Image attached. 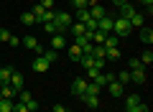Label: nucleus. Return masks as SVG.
I'll return each mask as SVG.
<instances>
[{
	"label": "nucleus",
	"mask_w": 153,
	"mask_h": 112,
	"mask_svg": "<svg viewBox=\"0 0 153 112\" xmlns=\"http://www.w3.org/2000/svg\"><path fill=\"white\" fill-rule=\"evenodd\" d=\"M33 18H36V23H41V26H44V23H49V21H54V10H46L44 5H33Z\"/></svg>",
	"instance_id": "1"
},
{
	"label": "nucleus",
	"mask_w": 153,
	"mask_h": 112,
	"mask_svg": "<svg viewBox=\"0 0 153 112\" xmlns=\"http://www.w3.org/2000/svg\"><path fill=\"white\" fill-rule=\"evenodd\" d=\"M133 28H130V21L128 18H112V33L115 36H128Z\"/></svg>",
	"instance_id": "2"
},
{
	"label": "nucleus",
	"mask_w": 153,
	"mask_h": 112,
	"mask_svg": "<svg viewBox=\"0 0 153 112\" xmlns=\"http://www.w3.org/2000/svg\"><path fill=\"white\" fill-rule=\"evenodd\" d=\"M54 23H56V28H59V33H66V28L71 26V16H66L64 10H54Z\"/></svg>",
	"instance_id": "3"
},
{
	"label": "nucleus",
	"mask_w": 153,
	"mask_h": 112,
	"mask_svg": "<svg viewBox=\"0 0 153 112\" xmlns=\"http://www.w3.org/2000/svg\"><path fill=\"white\" fill-rule=\"evenodd\" d=\"M21 43H23V46H26V48H31V51H36L38 56H41V53L46 51V48H44V46H41V43L36 41V36H26V38H23Z\"/></svg>",
	"instance_id": "4"
},
{
	"label": "nucleus",
	"mask_w": 153,
	"mask_h": 112,
	"mask_svg": "<svg viewBox=\"0 0 153 112\" xmlns=\"http://www.w3.org/2000/svg\"><path fill=\"white\" fill-rule=\"evenodd\" d=\"M49 66H51V64L44 59V56H36V59H33V71H36V74H46Z\"/></svg>",
	"instance_id": "5"
},
{
	"label": "nucleus",
	"mask_w": 153,
	"mask_h": 112,
	"mask_svg": "<svg viewBox=\"0 0 153 112\" xmlns=\"http://www.w3.org/2000/svg\"><path fill=\"white\" fill-rule=\"evenodd\" d=\"M146 76H148L146 66H140V69H133V71H130V82H135V84H146Z\"/></svg>",
	"instance_id": "6"
},
{
	"label": "nucleus",
	"mask_w": 153,
	"mask_h": 112,
	"mask_svg": "<svg viewBox=\"0 0 153 112\" xmlns=\"http://www.w3.org/2000/svg\"><path fill=\"white\" fill-rule=\"evenodd\" d=\"M84 87H87V79H82V76H76V79L71 82V92H74L76 97L84 94Z\"/></svg>",
	"instance_id": "7"
},
{
	"label": "nucleus",
	"mask_w": 153,
	"mask_h": 112,
	"mask_svg": "<svg viewBox=\"0 0 153 112\" xmlns=\"http://www.w3.org/2000/svg\"><path fill=\"white\" fill-rule=\"evenodd\" d=\"M51 48H54V51L66 48V38H64V33H56V36H51Z\"/></svg>",
	"instance_id": "8"
},
{
	"label": "nucleus",
	"mask_w": 153,
	"mask_h": 112,
	"mask_svg": "<svg viewBox=\"0 0 153 112\" xmlns=\"http://www.w3.org/2000/svg\"><path fill=\"white\" fill-rule=\"evenodd\" d=\"M8 84H10V87H13V92L18 94V92L23 89V74H18V71H13V76H10V82H8Z\"/></svg>",
	"instance_id": "9"
},
{
	"label": "nucleus",
	"mask_w": 153,
	"mask_h": 112,
	"mask_svg": "<svg viewBox=\"0 0 153 112\" xmlns=\"http://www.w3.org/2000/svg\"><path fill=\"white\" fill-rule=\"evenodd\" d=\"M107 89H110V94H112V97H123V94H125V87H123L117 79H115V82H110V84H107Z\"/></svg>",
	"instance_id": "10"
},
{
	"label": "nucleus",
	"mask_w": 153,
	"mask_h": 112,
	"mask_svg": "<svg viewBox=\"0 0 153 112\" xmlns=\"http://www.w3.org/2000/svg\"><path fill=\"white\" fill-rule=\"evenodd\" d=\"M97 28H100L102 33H112V18H110V16L100 18V21H97Z\"/></svg>",
	"instance_id": "11"
},
{
	"label": "nucleus",
	"mask_w": 153,
	"mask_h": 112,
	"mask_svg": "<svg viewBox=\"0 0 153 112\" xmlns=\"http://www.w3.org/2000/svg\"><path fill=\"white\" fill-rule=\"evenodd\" d=\"M13 66H0V84H8L10 82V76H13Z\"/></svg>",
	"instance_id": "12"
},
{
	"label": "nucleus",
	"mask_w": 153,
	"mask_h": 112,
	"mask_svg": "<svg viewBox=\"0 0 153 112\" xmlns=\"http://www.w3.org/2000/svg\"><path fill=\"white\" fill-rule=\"evenodd\" d=\"M140 41L146 43V46H151L153 43V28H146V26L140 28Z\"/></svg>",
	"instance_id": "13"
},
{
	"label": "nucleus",
	"mask_w": 153,
	"mask_h": 112,
	"mask_svg": "<svg viewBox=\"0 0 153 112\" xmlns=\"http://www.w3.org/2000/svg\"><path fill=\"white\" fill-rule=\"evenodd\" d=\"M128 21H130V28H143V23H146V18H143L140 13L135 10V13H133L130 18H128Z\"/></svg>",
	"instance_id": "14"
},
{
	"label": "nucleus",
	"mask_w": 153,
	"mask_h": 112,
	"mask_svg": "<svg viewBox=\"0 0 153 112\" xmlns=\"http://www.w3.org/2000/svg\"><path fill=\"white\" fill-rule=\"evenodd\" d=\"M117 43H120V36H115V33H110V36H105L102 46H105V48H115Z\"/></svg>",
	"instance_id": "15"
},
{
	"label": "nucleus",
	"mask_w": 153,
	"mask_h": 112,
	"mask_svg": "<svg viewBox=\"0 0 153 112\" xmlns=\"http://www.w3.org/2000/svg\"><path fill=\"white\" fill-rule=\"evenodd\" d=\"M117 10H120V18H130L133 13H135V8H133L130 3H123V5H117Z\"/></svg>",
	"instance_id": "16"
},
{
	"label": "nucleus",
	"mask_w": 153,
	"mask_h": 112,
	"mask_svg": "<svg viewBox=\"0 0 153 112\" xmlns=\"http://www.w3.org/2000/svg\"><path fill=\"white\" fill-rule=\"evenodd\" d=\"M100 89H102V87H97L94 82H87V87H84V94H89V97H100Z\"/></svg>",
	"instance_id": "17"
},
{
	"label": "nucleus",
	"mask_w": 153,
	"mask_h": 112,
	"mask_svg": "<svg viewBox=\"0 0 153 112\" xmlns=\"http://www.w3.org/2000/svg\"><path fill=\"white\" fill-rule=\"evenodd\" d=\"M123 53H120V48L115 46V48H105V59H110V61H117Z\"/></svg>",
	"instance_id": "18"
},
{
	"label": "nucleus",
	"mask_w": 153,
	"mask_h": 112,
	"mask_svg": "<svg viewBox=\"0 0 153 112\" xmlns=\"http://www.w3.org/2000/svg\"><path fill=\"white\" fill-rule=\"evenodd\" d=\"M82 99H84V105H87L89 110H97V107H100V97H89V94H82Z\"/></svg>",
	"instance_id": "19"
},
{
	"label": "nucleus",
	"mask_w": 153,
	"mask_h": 112,
	"mask_svg": "<svg viewBox=\"0 0 153 112\" xmlns=\"http://www.w3.org/2000/svg\"><path fill=\"white\" fill-rule=\"evenodd\" d=\"M89 18H94V21L105 18V8L102 5H92V8H89Z\"/></svg>",
	"instance_id": "20"
},
{
	"label": "nucleus",
	"mask_w": 153,
	"mask_h": 112,
	"mask_svg": "<svg viewBox=\"0 0 153 112\" xmlns=\"http://www.w3.org/2000/svg\"><path fill=\"white\" fill-rule=\"evenodd\" d=\"M69 59H74V61L82 59V48L76 46V43H71V46H69Z\"/></svg>",
	"instance_id": "21"
},
{
	"label": "nucleus",
	"mask_w": 153,
	"mask_h": 112,
	"mask_svg": "<svg viewBox=\"0 0 153 112\" xmlns=\"http://www.w3.org/2000/svg\"><path fill=\"white\" fill-rule=\"evenodd\" d=\"M76 23H87L89 21V8H82V10H76Z\"/></svg>",
	"instance_id": "22"
},
{
	"label": "nucleus",
	"mask_w": 153,
	"mask_h": 112,
	"mask_svg": "<svg viewBox=\"0 0 153 112\" xmlns=\"http://www.w3.org/2000/svg\"><path fill=\"white\" fill-rule=\"evenodd\" d=\"M140 94H128V102H125V110H130V107H135V105H140Z\"/></svg>",
	"instance_id": "23"
},
{
	"label": "nucleus",
	"mask_w": 153,
	"mask_h": 112,
	"mask_svg": "<svg viewBox=\"0 0 153 112\" xmlns=\"http://www.w3.org/2000/svg\"><path fill=\"white\" fill-rule=\"evenodd\" d=\"M79 64H82L84 69H92V66H94V59L89 56V53H82V59H79Z\"/></svg>",
	"instance_id": "24"
},
{
	"label": "nucleus",
	"mask_w": 153,
	"mask_h": 112,
	"mask_svg": "<svg viewBox=\"0 0 153 112\" xmlns=\"http://www.w3.org/2000/svg\"><path fill=\"white\" fill-rule=\"evenodd\" d=\"M140 64H143V66H151V64H153V53H151V48L140 53Z\"/></svg>",
	"instance_id": "25"
},
{
	"label": "nucleus",
	"mask_w": 153,
	"mask_h": 112,
	"mask_svg": "<svg viewBox=\"0 0 153 112\" xmlns=\"http://www.w3.org/2000/svg\"><path fill=\"white\" fill-rule=\"evenodd\" d=\"M115 79H117V82H120L123 87H125L128 82H130V69H125V71H120V74H115Z\"/></svg>",
	"instance_id": "26"
},
{
	"label": "nucleus",
	"mask_w": 153,
	"mask_h": 112,
	"mask_svg": "<svg viewBox=\"0 0 153 112\" xmlns=\"http://www.w3.org/2000/svg\"><path fill=\"white\" fill-rule=\"evenodd\" d=\"M41 56H44V59L49 61V64H54V61L59 59V51H54V48H51V51H44V53H41Z\"/></svg>",
	"instance_id": "27"
},
{
	"label": "nucleus",
	"mask_w": 153,
	"mask_h": 112,
	"mask_svg": "<svg viewBox=\"0 0 153 112\" xmlns=\"http://www.w3.org/2000/svg\"><path fill=\"white\" fill-rule=\"evenodd\" d=\"M69 28H71V33H74V36H82V33L87 31V28H84V23H71Z\"/></svg>",
	"instance_id": "28"
},
{
	"label": "nucleus",
	"mask_w": 153,
	"mask_h": 112,
	"mask_svg": "<svg viewBox=\"0 0 153 112\" xmlns=\"http://www.w3.org/2000/svg\"><path fill=\"white\" fill-rule=\"evenodd\" d=\"M21 23H23V26H33V23H36L33 13H23V16H21Z\"/></svg>",
	"instance_id": "29"
},
{
	"label": "nucleus",
	"mask_w": 153,
	"mask_h": 112,
	"mask_svg": "<svg viewBox=\"0 0 153 112\" xmlns=\"http://www.w3.org/2000/svg\"><path fill=\"white\" fill-rule=\"evenodd\" d=\"M44 31H46V33H51V36H56V33H59V28H56V23H54V21H49V23H44Z\"/></svg>",
	"instance_id": "30"
},
{
	"label": "nucleus",
	"mask_w": 153,
	"mask_h": 112,
	"mask_svg": "<svg viewBox=\"0 0 153 112\" xmlns=\"http://www.w3.org/2000/svg\"><path fill=\"white\" fill-rule=\"evenodd\" d=\"M0 112H13V99H0Z\"/></svg>",
	"instance_id": "31"
},
{
	"label": "nucleus",
	"mask_w": 153,
	"mask_h": 112,
	"mask_svg": "<svg viewBox=\"0 0 153 112\" xmlns=\"http://www.w3.org/2000/svg\"><path fill=\"white\" fill-rule=\"evenodd\" d=\"M26 110H28V112H38V102L33 99V97H31V99L26 102Z\"/></svg>",
	"instance_id": "32"
},
{
	"label": "nucleus",
	"mask_w": 153,
	"mask_h": 112,
	"mask_svg": "<svg viewBox=\"0 0 153 112\" xmlns=\"http://www.w3.org/2000/svg\"><path fill=\"white\" fill-rule=\"evenodd\" d=\"M125 112H148V105H146V102H140V105L130 107V110H125Z\"/></svg>",
	"instance_id": "33"
},
{
	"label": "nucleus",
	"mask_w": 153,
	"mask_h": 112,
	"mask_svg": "<svg viewBox=\"0 0 153 112\" xmlns=\"http://www.w3.org/2000/svg\"><path fill=\"white\" fill-rule=\"evenodd\" d=\"M140 66H143L140 59H130V61H128V69H130V71H133V69H140Z\"/></svg>",
	"instance_id": "34"
},
{
	"label": "nucleus",
	"mask_w": 153,
	"mask_h": 112,
	"mask_svg": "<svg viewBox=\"0 0 153 112\" xmlns=\"http://www.w3.org/2000/svg\"><path fill=\"white\" fill-rule=\"evenodd\" d=\"M8 38H10V33L5 28H0V43H8Z\"/></svg>",
	"instance_id": "35"
},
{
	"label": "nucleus",
	"mask_w": 153,
	"mask_h": 112,
	"mask_svg": "<svg viewBox=\"0 0 153 112\" xmlns=\"http://www.w3.org/2000/svg\"><path fill=\"white\" fill-rule=\"evenodd\" d=\"M8 46H13V48L21 46V38H18V36H10V38H8Z\"/></svg>",
	"instance_id": "36"
},
{
	"label": "nucleus",
	"mask_w": 153,
	"mask_h": 112,
	"mask_svg": "<svg viewBox=\"0 0 153 112\" xmlns=\"http://www.w3.org/2000/svg\"><path fill=\"white\" fill-rule=\"evenodd\" d=\"M38 5H44L46 10H54V0H41V3H38Z\"/></svg>",
	"instance_id": "37"
},
{
	"label": "nucleus",
	"mask_w": 153,
	"mask_h": 112,
	"mask_svg": "<svg viewBox=\"0 0 153 112\" xmlns=\"http://www.w3.org/2000/svg\"><path fill=\"white\" fill-rule=\"evenodd\" d=\"M51 112H66V107L64 105H54V107H51Z\"/></svg>",
	"instance_id": "38"
},
{
	"label": "nucleus",
	"mask_w": 153,
	"mask_h": 112,
	"mask_svg": "<svg viewBox=\"0 0 153 112\" xmlns=\"http://www.w3.org/2000/svg\"><path fill=\"white\" fill-rule=\"evenodd\" d=\"M140 3H143V5L148 8V13H151V8H153V0H140Z\"/></svg>",
	"instance_id": "39"
},
{
	"label": "nucleus",
	"mask_w": 153,
	"mask_h": 112,
	"mask_svg": "<svg viewBox=\"0 0 153 112\" xmlns=\"http://www.w3.org/2000/svg\"><path fill=\"white\" fill-rule=\"evenodd\" d=\"M112 3L115 5H123V3H128V0H112Z\"/></svg>",
	"instance_id": "40"
},
{
	"label": "nucleus",
	"mask_w": 153,
	"mask_h": 112,
	"mask_svg": "<svg viewBox=\"0 0 153 112\" xmlns=\"http://www.w3.org/2000/svg\"><path fill=\"white\" fill-rule=\"evenodd\" d=\"M0 99H5V97H3V92H0Z\"/></svg>",
	"instance_id": "41"
},
{
	"label": "nucleus",
	"mask_w": 153,
	"mask_h": 112,
	"mask_svg": "<svg viewBox=\"0 0 153 112\" xmlns=\"http://www.w3.org/2000/svg\"><path fill=\"white\" fill-rule=\"evenodd\" d=\"M0 66H3V64H0Z\"/></svg>",
	"instance_id": "42"
}]
</instances>
